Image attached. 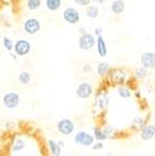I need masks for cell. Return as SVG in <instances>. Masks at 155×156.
<instances>
[{"mask_svg": "<svg viewBox=\"0 0 155 156\" xmlns=\"http://www.w3.org/2000/svg\"><path fill=\"white\" fill-rule=\"evenodd\" d=\"M95 34L97 35V37L101 36V34H102V29H101V27H98V29L95 30Z\"/></svg>", "mask_w": 155, "mask_h": 156, "instance_id": "obj_27", "label": "cell"}, {"mask_svg": "<svg viewBox=\"0 0 155 156\" xmlns=\"http://www.w3.org/2000/svg\"><path fill=\"white\" fill-rule=\"evenodd\" d=\"M57 129L62 135H70L74 130V123L69 118H65L57 123Z\"/></svg>", "mask_w": 155, "mask_h": 156, "instance_id": "obj_4", "label": "cell"}, {"mask_svg": "<svg viewBox=\"0 0 155 156\" xmlns=\"http://www.w3.org/2000/svg\"><path fill=\"white\" fill-rule=\"evenodd\" d=\"M91 70H92V67H91L88 63H86V65L83 66V72H90Z\"/></svg>", "mask_w": 155, "mask_h": 156, "instance_id": "obj_26", "label": "cell"}, {"mask_svg": "<svg viewBox=\"0 0 155 156\" xmlns=\"http://www.w3.org/2000/svg\"><path fill=\"white\" fill-rule=\"evenodd\" d=\"M48 144H49V148H50V152H52V156H60V154H61V147H60L59 144L52 140L49 141Z\"/></svg>", "mask_w": 155, "mask_h": 156, "instance_id": "obj_13", "label": "cell"}, {"mask_svg": "<svg viewBox=\"0 0 155 156\" xmlns=\"http://www.w3.org/2000/svg\"><path fill=\"white\" fill-rule=\"evenodd\" d=\"M124 2L121 1V0H115L111 2V5H110V9L113 11V13L115 14H121L122 12L124 11Z\"/></svg>", "mask_w": 155, "mask_h": 156, "instance_id": "obj_12", "label": "cell"}, {"mask_svg": "<svg viewBox=\"0 0 155 156\" xmlns=\"http://www.w3.org/2000/svg\"><path fill=\"white\" fill-rule=\"evenodd\" d=\"M0 38H1V32H0Z\"/></svg>", "mask_w": 155, "mask_h": 156, "instance_id": "obj_28", "label": "cell"}, {"mask_svg": "<svg viewBox=\"0 0 155 156\" xmlns=\"http://www.w3.org/2000/svg\"><path fill=\"white\" fill-rule=\"evenodd\" d=\"M19 82L21 84H29L31 82V74L26 71H22V72L19 74Z\"/></svg>", "mask_w": 155, "mask_h": 156, "instance_id": "obj_16", "label": "cell"}, {"mask_svg": "<svg viewBox=\"0 0 155 156\" xmlns=\"http://www.w3.org/2000/svg\"><path fill=\"white\" fill-rule=\"evenodd\" d=\"M23 147H24V141L22 140V139H18V140L14 142V144H13V151L14 152L21 151Z\"/></svg>", "mask_w": 155, "mask_h": 156, "instance_id": "obj_23", "label": "cell"}, {"mask_svg": "<svg viewBox=\"0 0 155 156\" xmlns=\"http://www.w3.org/2000/svg\"><path fill=\"white\" fill-rule=\"evenodd\" d=\"M96 45H97V51L98 55L101 57H106L107 55V47H106V43L104 41V37L98 36L97 39H96Z\"/></svg>", "mask_w": 155, "mask_h": 156, "instance_id": "obj_11", "label": "cell"}, {"mask_svg": "<svg viewBox=\"0 0 155 156\" xmlns=\"http://www.w3.org/2000/svg\"><path fill=\"white\" fill-rule=\"evenodd\" d=\"M103 146H104V144L102 143V142H97V143L92 145V148H93V150H101V148H103Z\"/></svg>", "mask_w": 155, "mask_h": 156, "instance_id": "obj_25", "label": "cell"}, {"mask_svg": "<svg viewBox=\"0 0 155 156\" xmlns=\"http://www.w3.org/2000/svg\"><path fill=\"white\" fill-rule=\"evenodd\" d=\"M147 74V71L145 68L143 67H140V68H137L135 71V76H137L138 79H144Z\"/></svg>", "mask_w": 155, "mask_h": 156, "instance_id": "obj_21", "label": "cell"}, {"mask_svg": "<svg viewBox=\"0 0 155 156\" xmlns=\"http://www.w3.org/2000/svg\"><path fill=\"white\" fill-rule=\"evenodd\" d=\"M23 29L25 33L30 34V35H33V34H36L41 30V23H39V21L37 19L30 18L24 22Z\"/></svg>", "mask_w": 155, "mask_h": 156, "instance_id": "obj_6", "label": "cell"}, {"mask_svg": "<svg viewBox=\"0 0 155 156\" xmlns=\"http://www.w3.org/2000/svg\"><path fill=\"white\" fill-rule=\"evenodd\" d=\"M86 16L91 19H95L97 18L98 16V8L96 5H88V9H86Z\"/></svg>", "mask_w": 155, "mask_h": 156, "instance_id": "obj_17", "label": "cell"}, {"mask_svg": "<svg viewBox=\"0 0 155 156\" xmlns=\"http://www.w3.org/2000/svg\"><path fill=\"white\" fill-rule=\"evenodd\" d=\"M2 103L5 107H7L9 109L16 108L20 104V96L16 92H9V93L5 94V96L2 98Z\"/></svg>", "mask_w": 155, "mask_h": 156, "instance_id": "obj_1", "label": "cell"}, {"mask_svg": "<svg viewBox=\"0 0 155 156\" xmlns=\"http://www.w3.org/2000/svg\"><path fill=\"white\" fill-rule=\"evenodd\" d=\"M41 0H27L26 1V7H27V9L29 10H37V9L41 7Z\"/></svg>", "mask_w": 155, "mask_h": 156, "instance_id": "obj_18", "label": "cell"}, {"mask_svg": "<svg viewBox=\"0 0 155 156\" xmlns=\"http://www.w3.org/2000/svg\"><path fill=\"white\" fill-rule=\"evenodd\" d=\"M155 136V126L154 125H147L142 128L141 131V139L142 140H151Z\"/></svg>", "mask_w": 155, "mask_h": 156, "instance_id": "obj_10", "label": "cell"}, {"mask_svg": "<svg viewBox=\"0 0 155 156\" xmlns=\"http://www.w3.org/2000/svg\"><path fill=\"white\" fill-rule=\"evenodd\" d=\"M31 50V44L26 39H19L14 44V52L18 56H25Z\"/></svg>", "mask_w": 155, "mask_h": 156, "instance_id": "obj_7", "label": "cell"}, {"mask_svg": "<svg viewBox=\"0 0 155 156\" xmlns=\"http://www.w3.org/2000/svg\"><path fill=\"white\" fill-rule=\"evenodd\" d=\"M2 43H3V46H5V48L8 51H11L12 49H14V43L12 42V39H10L9 37H3V41H2Z\"/></svg>", "mask_w": 155, "mask_h": 156, "instance_id": "obj_20", "label": "cell"}, {"mask_svg": "<svg viewBox=\"0 0 155 156\" xmlns=\"http://www.w3.org/2000/svg\"><path fill=\"white\" fill-rule=\"evenodd\" d=\"M63 20L69 24H77L80 21V13L74 8H67L62 13Z\"/></svg>", "mask_w": 155, "mask_h": 156, "instance_id": "obj_5", "label": "cell"}, {"mask_svg": "<svg viewBox=\"0 0 155 156\" xmlns=\"http://www.w3.org/2000/svg\"><path fill=\"white\" fill-rule=\"evenodd\" d=\"M78 45L82 50H90L95 45V37H94L93 34L90 33L81 35V37L79 38V42H78Z\"/></svg>", "mask_w": 155, "mask_h": 156, "instance_id": "obj_3", "label": "cell"}, {"mask_svg": "<svg viewBox=\"0 0 155 156\" xmlns=\"http://www.w3.org/2000/svg\"><path fill=\"white\" fill-rule=\"evenodd\" d=\"M45 3H46V7L48 10L56 11L60 8V5H61V0H46Z\"/></svg>", "mask_w": 155, "mask_h": 156, "instance_id": "obj_14", "label": "cell"}, {"mask_svg": "<svg viewBox=\"0 0 155 156\" xmlns=\"http://www.w3.org/2000/svg\"><path fill=\"white\" fill-rule=\"evenodd\" d=\"M118 94L119 96H121L122 98H129L131 96V92H130V90L127 89V87H119Z\"/></svg>", "mask_w": 155, "mask_h": 156, "instance_id": "obj_22", "label": "cell"}, {"mask_svg": "<svg viewBox=\"0 0 155 156\" xmlns=\"http://www.w3.org/2000/svg\"><path fill=\"white\" fill-rule=\"evenodd\" d=\"M74 2L77 5H90V0H74Z\"/></svg>", "mask_w": 155, "mask_h": 156, "instance_id": "obj_24", "label": "cell"}, {"mask_svg": "<svg viewBox=\"0 0 155 156\" xmlns=\"http://www.w3.org/2000/svg\"><path fill=\"white\" fill-rule=\"evenodd\" d=\"M141 63L145 69L155 68V52L146 51L141 56Z\"/></svg>", "mask_w": 155, "mask_h": 156, "instance_id": "obj_9", "label": "cell"}, {"mask_svg": "<svg viewBox=\"0 0 155 156\" xmlns=\"http://www.w3.org/2000/svg\"><path fill=\"white\" fill-rule=\"evenodd\" d=\"M74 142L79 145L91 146L94 144V136L85 131H80L74 135Z\"/></svg>", "mask_w": 155, "mask_h": 156, "instance_id": "obj_2", "label": "cell"}, {"mask_svg": "<svg viewBox=\"0 0 155 156\" xmlns=\"http://www.w3.org/2000/svg\"><path fill=\"white\" fill-rule=\"evenodd\" d=\"M109 69H110V67H109L108 63H107V62H101L99 65L97 66V73H98V76H106L107 73H108Z\"/></svg>", "mask_w": 155, "mask_h": 156, "instance_id": "obj_15", "label": "cell"}, {"mask_svg": "<svg viewBox=\"0 0 155 156\" xmlns=\"http://www.w3.org/2000/svg\"><path fill=\"white\" fill-rule=\"evenodd\" d=\"M94 139H96V140H98L101 142V141H103V140H106L107 135H106V133L104 132V131H102L99 128L95 127L94 128Z\"/></svg>", "mask_w": 155, "mask_h": 156, "instance_id": "obj_19", "label": "cell"}, {"mask_svg": "<svg viewBox=\"0 0 155 156\" xmlns=\"http://www.w3.org/2000/svg\"><path fill=\"white\" fill-rule=\"evenodd\" d=\"M93 93V87L88 82H82L77 87V96L79 98H88Z\"/></svg>", "mask_w": 155, "mask_h": 156, "instance_id": "obj_8", "label": "cell"}]
</instances>
